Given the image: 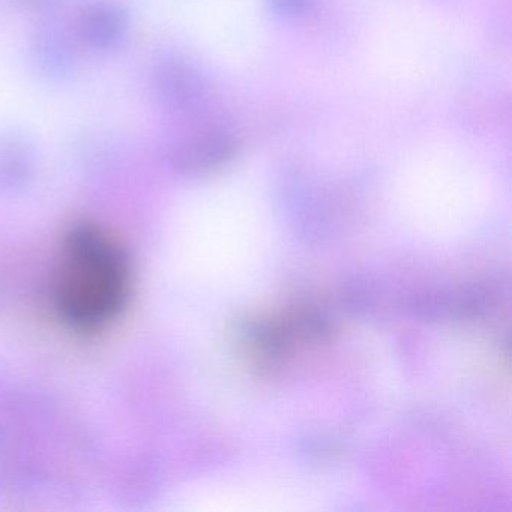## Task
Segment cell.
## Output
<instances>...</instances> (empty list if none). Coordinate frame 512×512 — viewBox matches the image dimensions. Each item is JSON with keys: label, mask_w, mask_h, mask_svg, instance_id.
<instances>
[{"label": "cell", "mask_w": 512, "mask_h": 512, "mask_svg": "<svg viewBox=\"0 0 512 512\" xmlns=\"http://www.w3.org/2000/svg\"><path fill=\"white\" fill-rule=\"evenodd\" d=\"M130 280V262L119 242L97 224H76L62 241L56 310L74 331H101L124 310Z\"/></svg>", "instance_id": "cell-1"}, {"label": "cell", "mask_w": 512, "mask_h": 512, "mask_svg": "<svg viewBox=\"0 0 512 512\" xmlns=\"http://www.w3.org/2000/svg\"><path fill=\"white\" fill-rule=\"evenodd\" d=\"M308 0H271L272 10L281 16H295L307 7Z\"/></svg>", "instance_id": "cell-2"}]
</instances>
